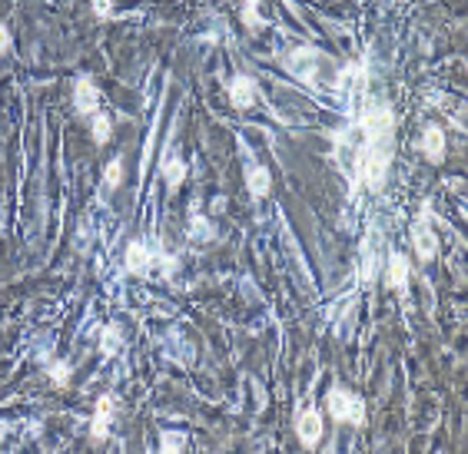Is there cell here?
I'll return each mask as SVG.
<instances>
[{"instance_id": "21", "label": "cell", "mask_w": 468, "mask_h": 454, "mask_svg": "<svg viewBox=\"0 0 468 454\" xmlns=\"http://www.w3.org/2000/svg\"><path fill=\"white\" fill-rule=\"evenodd\" d=\"M93 13H97L100 21L113 17V0H93Z\"/></svg>"}, {"instance_id": "4", "label": "cell", "mask_w": 468, "mask_h": 454, "mask_svg": "<svg viewBox=\"0 0 468 454\" xmlns=\"http://www.w3.org/2000/svg\"><path fill=\"white\" fill-rule=\"evenodd\" d=\"M428 212H432V206H422V212H418V219L412 222V245H415V255L422 259V262H432L438 255V239H435V229L428 226Z\"/></svg>"}, {"instance_id": "15", "label": "cell", "mask_w": 468, "mask_h": 454, "mask_svg": "<svg viewBox=\"0 0 468 454\" xmlns=\"http://www.w3.org/2000/svg\"><path fill=\"white\" fill-rule=\"evenodd\" d=\"M110 136H113V123H110V116L107 113H93V143L97 146H107L110 143Z\"/></svg>"}, {"instance_id": "22", "label": "cell", "mask_w": 468, "mask_h": 454, "mask_svg": "<svg viewBox=\"0 0 468 454\" xmlns=\"http://www.w3.org/2000/svg\"><path fill=\"white\" fill-rule=\"evenodd\" d=\"M7 50H11V31L0 23V53H7Z\"/></svg>"}, {"instance_id": "1", "label": "cell", "mask_w": 468, "mask_h": 454, "mask_svg": "<svg viewBox=\"0 0 468 454\" xmlns=\"http://www.w3.org/2000/svg\"><path fill=\"white\" fill-rule=\"evenodd\" d=\"M339 156H352V182H366V189L379 192L392 166V143H396V113L386 100L366 103L362 116L336 136Z\"/></svg>"}, {"instance_id": "18", "label": "cell", "mask_w": 468, "mask_h": 454, "mask_svg": "<svg viewBox=\"0 0 468 454\" xmlns=\"http://www.w3.org/2000/svg\"><path fill=\"white\" fill-rule=\"evenodd\" d=\"M190 239H213V222H206V216L193 212V219H190Z\"/></svg>"}, {"instance_id": "6", "label": "cell", "mask_w": 468, "mask_h": 454, "mask_svg": "<svg viewBox=\"0 0 468 454\" xmlns=\"http://www.w3.org/2000/svg\"><path fill=\"white\" fill-rule=\"evenodd\" d=\"M73 110L80 113V116H93V113H100V90H97V83L93 80H77L73 87Z\"/></svg>"}, {"instance_id": "7", "label": "cell", "mask_w": 468, "mask_h": 454, "mask_svg": "<svg viewBox=\"0 0 468 454\" xmlns=\"http://www.w3.org/2000/svg\"><path fill=\"white\" fill-rule=\"evenodd\" d=\"M153 262H156V245H150V243L126 245V269H130L133 275H146Z\"/></svg>"}, {"instance_id": "19", "label": "cell", "mask_w": 468, "mask_h": 454, "mask_svg": "<svg viewBox=\"0 0 468 454\" xmlns=\"http://www.w3.org/2000/svg\"><path fill=\"white\" fill-rule=\"evenodd\" d=\"M50 378H53L57 388H67V384H70V365H67V362H53L50 365Z\"/></svg>"}, {"instance_id": "10", "label": "cell", "mask_w": 468, "mask_h": 454, "mask_svg": "<svg viewBox=\"0 0 468 454\" xmlns=\"http://www.w3.org/2000/svg\"><path fill=\"white\" fill-rule=\"evenodd\" d=\"M110 421H113V398L103 394L100 402H97V411H93V421H90L93 441H103V438L110 434Z\"/></svg>"}, {"instance_id": "5", "label": "cell", "mask_w": 468, "mask_h": 454, "mask_svg": "<svg viewBox=\"0 0 468 454\" xmlns=\"http://www.w3.org/2000/svg\"><path fill=\"white\" fill-rule=\"evenodd\" d=\"M295 434H299L303 448H316L322 441V414H319V408H305L295 418Z\"/></svg>"}, {"instance_id": "3", "label": "cell", "mask_w": 468, "mask_h": 454, "mask_svg": "<svg viewBox=\"0 0 468 454\" xmlns=\"http://www.w3.org/2000/svg\"><path fill=\"white\" fill-rule=\"evenodd\" d=\"M329 414H332L336 421L356 424V428L366 424V404H362V398L352 392H342V388H332V392H329Z\"/></svg>"}, {"instance_id": "8", "label": "cell", "mask_w": 468, "mask_h": 454, "mask_svg": "<svg viewBox=\"0 0 468 454\" xmlns=\"http://www.w3.org/2000/svg\"><path fill=\"white\" fill-rule=\"evenodd\" d=\"M408 275H412V265L402 253H388V289H396L398 295L408 292Z\"/></svg>"}, {"instance_id": "9", "label": "cell", "mask_w": 468, "mask_h": 454, "mask_svg": "<svg viewBox=\"0 0 468 454\" xmlns=\"http://www.w3.org/2000/svg\"><path fill=\"white\" fill-rule=\"evenodd\" d=\"M229 103H233L236 110H249L256 103V80L253 77H246L239 73L233 83H229Z\"/></svg>"}, {"instance_id": "12", "label": "cell", "mask_w": 468, "mask_h": 454, "mask_svg": "<svg viewBox=\"0 0 468 454\" xmlns=\"http://www.w3.org/2000/svg\"><path fill=\"white\" fill-rule=\"evenodd\" d=\"M269 170H266V166H249V170H246V186H249V196H253V199H266V196H269Z\"/></svg>"}, {"instance_id": "13", "label": "cell", "mask_w": 468, "mask_h": 454, "mask_svg": "<svg viewBox=\"0 0 468 454\" xmlns=\"http://www.w3.org/2000/svg\"><path fill=\"white\" fill-rule=\"evenodd\" d=\"M422 150H425L428 162H442V156H445V133L438 126H428L422 133Z\"/></svg>"}, {"instance_id": "2", "label": "cell", "mask_w": 468, "mask_h": 454, "mask_svg": "<svg viewBox=\"0 0 468 454\" xmlns=\"http://www.w3.org/2000/svg\"><path fill=\"white\" fill-rule=\"evenodd\" d=\"M283 67L293 77H299L303 83H309V87H326L329 80H339L336 73H332V63L322 57L319 50H312V47H299V50H289L285 53Z\"/></svg>"}, {"instance_id": "20", "label": "cell", "mask_w": 468, "mask_h": 454, "mask_svg": "<svg viewBox=\"0 0 468 454\" xmlns=\"http://www.w3.org/2000/svg\"><path fill=\"white\" fill-rule=\"evenodd\" d=\"M103 179H107V189H116L123 179V160H113L110 166H107V176H103Z\"/></svg>"}, {"instance_id": "16", "label": "cell", "mask_w": 468, "mask_h": 454, "mask_svg": "<svg viewBox=\"0 0 468 454\" xmlns=\"http://www.w3.org/2000/svg\"><path fill=\"white\" fill-rule=\"evenodd\" d=\"M100 348H103V355L107 358H113V355L120 352V345H123V335H120V325H107L103 328V338H100Z\"/></svg>"}, {"instance_id": "17", "label": "cell", "mask_w": 468, "mask_h": 454, "mask_svg": "<svg viewBox=\"0 0 468 454\" xmlns=\"http://www.w3.org/2000/svg\"><path fill=\"white\" fill-rule=\"evenodd\" d=\"M243 23L253 33H259L266 27V21L259 17V0H243Z\"/></svg>"}, {"instance_id": "14", "label": "cell", "mask_w": 468, "mask_h": 454, "mask_svg": "<svg viewBox=\"0 0 468 454\" xmlns=\"http://www.w3.org/2000/svg\"><path fill=\"white\" fill-rule=\"evenodd\" d=\"M186 444H190L186 431H173V428H166V431H160V451L176 454V451H186Z\"/></svg>"}, {"instance_id": "11", "label": "cell", "mask_w": 468, "mask_h": 454, "mask_svg": "<svg viewBox=\"0 0 468 454\" xmlns=\"http://www.w3.org/2000/svg\"><path fill=\"white\" fill-rule=\"evenodd\" d=\"M160 170H163V179H166V186H170V189H180V186H183V179H186V162L176 156L173 146H170V150H166V156L160 160Z\"/></svg>"}]
</instances>
